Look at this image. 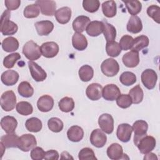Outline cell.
<instances>
[{"mask_svg":"<svg viewBox=\"0 0 160 160\" xmlns=\"http://www.w3.org/2000/svg\"><path fill=\"white\" fill-rule=\"evenodd\" d=\"M11 12L9 10H5L1 17V32L4 36L13 35L18 31V25L9 20Z\"/></svg>","mask_w":160,"mask_h":160,"instance_id":"obj_1","label":"cell"},{"mask_svg":"<svg viewBox=\"0 0 160 160\" xmlns=\"http://www.w3.org/2000/svg\"><path fill=\"white\" fill-rule=\"evenodd\" d=\"M134 143L137 146L140 152L144 154L151 152L156 145L155 138L152 136H148L147 134L136 139H134Z\"/></svg>","mask_w":160,"mask_h":160,"instance_id":"obj_2","label":"cell"},{"mask_svg":"<svg viewBox=\"0 0 160 160\" xmlns=\"http://www.w3.org/2000/svg\"><path fill=\"white\" fill-rule=\"evenodd\" d=\"M22 53L27 59L32 61L38 59L42 55L40 47L32 40L24 44L22 48Z\"/></svg>","mask_w":160,"mask_h":160,"instance_id":"obj_3","label":"cell"},{"mask_svg":"<svg viewBox=\"0 0 160 160\" xmlns=\"http://www.w3.org/2000/svg\"><path fill=\"white\" fill-rule=\"evenodd\" d=\"M102 72L108 77L116 76L119 71V65L117 61L112 58L105 59L101 65Z\"/></svg>","mask_w":160,"mask_h":160,"instance_id":"obj_4","label":"cell"},{"mask_svg":"<svg viewBox=\"0 0 160 160\" xmlns=\"http://www.w3.org/2000/svg\"><path fill=\"white\" fill-rule=\"evenodd\" d=\"M16 105V96L11 91H5L1 96V106L5 111H12Z\"/></svg>","mask_w":160,"mask_h":160,"instance_id":"obj_5","label":"cell"},{"mask_svg":"<svg viewBox=\"0 0 160 160\" xmlns=\"http://www.w3.org/2000/svg\"><path fill=\"white\" fill-rule=\"evenodd\" d=\"M37 144L36 138L31 134H22L19 137L18 148L24 152H28L32 149Z\"/></svg>","mask_w":160,"mask_h":160,"instance_id":"obj_6","label":"cell"},{"mask_svg":"<svg viewBox=\"0 0 160 160\" xmlns=\"http://www.w3.org/2000/svg\"><path fill=\"white\" fill-rule=\"evenodd\" d=\"M141 81L148 89H152L154 88L158 80V75L156 71L151 69H147L144 70L141 74Z\"/></svg>","mask_w":160,"mask_h":160,"instance_id":"obj_7","label":"cell"},{"mask_svg":"<svg viewBox=\"0 0 160 160\" xmlns=\"http://www.w3.org/2000/svg\"><path fill=\"white\" fill-rule=\"evenodd\" d=\"M98 124L101 129L106 134H110L114 130V119L112 116L108 113L101 114L98 119Z\"/></svg>","mask_w":160,"mask_h":160,"instance_id":"obj_8","label":"cell"},{"mask_svg":"<svg viewBox=\"0 0 160 160\" xmlns=\"http://www.w3.org/2000/svg\"><path fill=\"white\" fill-rule=\"evenodd\" d=\"M28 64L31 75L34 81L41 82L46 79L47 73L40 66L32 61H28Z\"/></svg>","mask_w":160,"mask_h":160,"instance_id":"obj_9","label":"cell"},{"mask_svg":"<svg viewBox=\"0 0 160 160\" xmlns=\"http://www.w3.org/2000/svg\"><path fill=\"white\" fill-rule=\"evenodd\" d=\"M35 3L39 6L41 12L45 16H52L56 11V4L54 1L38 0Z\"/></svg>","mask_w":160,"mask_h":160,"instance_id":"obj_10","label":"cell"},{"mask_svg":"<svg viewBox=\"0 0 160 160\" xmlns=\"http://www.w3.org/2000/svg\"><path fill=\"white\" fill-rule=\"evenodd\" d=\"M41 54L46 58H52L59 52V48L58 44L54 41L46 42L42 44L40 47Z\"/></svg>","mask_w":160,"mask_h":160,"instance_id":"obj_11","label":"cell"},{"mask_svg":"<svg viewBox=\"0 0 160 160\" xmlns=\"http://www.w3.org/2000/svg\"><path fill=\"white\" fill-rule=\"evenodd\" d=\"M90 142L91 144L98 148H102L106 143L107 136L100 129H94L90 135Z\"/></svg>","mask_w":160,"mask_h":160,"instance_id":"obj_12","label":"cell"},{"mask_svg":"<svg viewBox=\"0 0 160 160\" xmlns=\"http://www.w3.org/2000/svg\"><path fill=\"white\" fill-rule=\"evenodd\" d=\"M121 94L119 88L114 84L106 85L102 91V96L105 100L114 101Z\"/></svg>","mask_w":160,"mask_h":160,"instance_id":"obj_13","label":"cell"},{"mask_svg":"<svg viewBox=\"0 0 160 160\" xmlns=\"http://www.w3.org/2000/svg\"><path fill=\"white\" fill-rule=\"evenodd\" d=\"M132 132V127L128 123H122L118 126L116 136L118 139L121 141L123 142H127L130 140Z\"/></svg>","mask_w":160,"mask_h":160,"instance_id":"obj_14","label":"cell"},{"mask_svg":"<svg viewBox=\"0 0 160 160\" xmlns=\"http://www.w3.org/2000/svg\"><path fill=\"white\" fill-rule=\"evenodd\" d=\"M122 61L125 66L130 68H135L139 63V52L131 50L123 55Z\"/></svg>","mask_w":160,"mask_h":160,"instance_id":"obj_15","label":"cell"},{"mask_svg":"<svg viewBox=\"0 0 160 160\" xmlns=\"http://www.w3.org/2000/svg\"><path fill=\"white\" fill-rule=\"evenodd\" d=\"M38 109L43 112L50 111L54 106V99L49 95H43L41 96L37 101Z\"/></svg>","mask_w":160,"mask_h":160,"instance_id":"obj_16","label":"cell"},{"mask_svg":"<svg viewBox=\"0 0 160 160\" xmlns=\"http://www.w3.org/2000/svg\"><path fill=\"white\" fill-rule=\"evenodd\" d=\"M102 91V87L100 84L92 83L87 87L86 94L90 100L97 101L101 98Z\"/></svg>","mask_w":160,"mask_h":160,"instance_id":"obj_17","label":"cell"},{"mask_svg":"<svg viewBox=\"0 0 160 160\" xmlns=\"http://www.w3.org/2000/svg\"><path fill=\"white\" fill-rule=\"evenodd\" d=\"M125 154H123L122 146L118 143H112L107 149V155L109 159L112 160L124 159Z\"/></svg>","mask_w":160,"mask_h":160,"instance_id":"obj_18","label":"cell"},{"mask_svg":"<svg viewBox=\"0 0 160 160\" xmlns=\"http://www.w3.org/2000/svg\"><path fill=\"white\" fill-rule=\"evenodd\" d=\"M18 126L16 119L11 116H6L1 120V126L6 133H12Z\"/></svg>","mask_w":160,"mask_h":160,"instance_id":"obj_19","label":"cell"},{"mask_svg":"<svg viewBox=\"0 0 160 160\" xmlns=\"http://www.w3.org/2000/svg\"><path fill=\"white\" fill-rule=\"evenodd\" d=\"M34 26L39 36H48L54 29L53 23L48 20L38 21L34 24Z\"/></svg>","mask_w":160,"mask_h":160,"instance_id":"obj_20","label":"cell"},{"mask_svg":"<svg viewBox=\"0 0 160 160\" xmlns=\"http://www.w3.org/2000/svg\"><path fill=\"white\" fill-rule=\"evenodd\" d=\"M19 78L18 72L14 70H8L1 74V81L6 86H13L17 83Z\"/></svg>","mask_w":160,"mask_h":160,"instance_id":"obj_21","label":"cell"},{"mask_svg":"<svg viewBox=\"0 0 160 160\" xmlns=\"http://www.w3.org/2000/svg\"><path fill=\"white\" fill-rule=\"evenodd\" d=\"M71 9L69 7H62L56 10L54 16L56 21L61 24H67L71 18Z\"/></svg>","mask_w":160,"mask_h":160,"instance_id":"obj_22","label":"cell"},{"mask_svg":"<svg viewBox=\"0 0 160 160\" xmlns=\"http://www.w3.org/2000/svg\"><path fill=\"white\" fill-rule=\"evenodd\" d=\"M104 29L102 21H91L86 27V31L87 34L92 37H96L100 35Z\"/></svg>","mask_w":160,"mask_h":160,"instance_id":"obj_23","label":"cell"},{"mask_svg":"<svg viewBox=\"0 0 160 160\" xmlns=\"http://www.w3.org/2000/svg\"><path fill=\"white\" fill-rule=\"evenodd\" d=\"M132 128L134 132V139H136L147 134L148 124L144 120H138L133 123Z\"/></svg>","mask_w":160,"mask_h":160,"instance_id":"obj_24","label":"cell"},{"mask_svg":"<svg viewBox=\"0 0 160 160\" xmlns=\"http://www.w3.org/2000/svg\"><path fill=\"white\" fill-rule=\"evenodd\" d=\"M90 18L86 16H79L72 22V28L76 32L81 33L84 31L90 22Z\"/></svg>","mask_w":160,"mask_h":160,"instance_id":"obj_25","label":"cell"},{"mask_svg":"<svg viewBox=\"0 0 160 160\" xmlns=\"http://www.w3.org/2000/svg\"><path fill=\"white\" fill-rule=\"evenodd\" d=\"M126 28L128 31L131 33H139L142 29V24L141 19L138 16H132L128 22Z\"/></svg>","mask_w":160,"mask_h":160,"instance_id":"obj_26","label":"cell"},{"mask_svg":"<svg viewBox=\"0 0 160 160\" xmlns=\"http://www.w3.org/2000/svg\"><path fill=\"white\" fill-rule=\"evenodd\" d=\"M72 44L76 50L83 51L88 46V41L82 34L76 32L72 37Z\"/></svg>","mask_w":160,"mask_h":160,"instance_id":"obj_27","label":"cell"},{"mask_svg":"<svg viewBox=\"0 0 160 160\" xmlns=\"http://www.w3.org/2000/svg\"><path fill=\"white\" fill-rule=\"evenodd\" d=\"M67 136L69 140L72 142H79L84 137V131L79 126H72L67 131Z\"/></svg>","mask_w":160,"mask_h":160,"instance_id":"obj_28","label":"cell"},{"mask_svg":"<svg viewBox=\"0 0 160 160\" xmlns=\"http://www.w3.org/2000/svg\"><path fill=\"white\" fill-rule=\"evenodd\" d=\"M19 138V137L14 132L7 133V134L1 136V143L6 148H18Z\"/></svg>","mask_w":160,"mask_h":160,"instance_id":"obj_29","label":"cell"},{"mask_svg":"<svg viewBox=\"0 0 160 160\" xmlns=\"http://www.w3.org/2000/svg\"><path fill=\"white\" fill-rule=\"evenodd\" d=\"M102 11L104 15L107 18H113L117 12V7L115 1H107L102 4Z\"/></svg>","mask_w":160,"mask_h":160,"instance_id":"obj_30","label":"cell"},{"mask_svg":"<svg viewBox=\"0 0 160 160\" xmlns=\"http://www.w3.org/2000/svg\"><path fill=\"white\" fill-rule=\"evenodd\" d=\"M2 48L4 51L8 52L15 51L19 48V42L16 38L10 36L3 39Z\"/></svg>","mask_w":160,"mask_h":160,"instance_id":"obj_31","label":"cell"},{"mask_svg":"<svg viewBox=\"0 0 160 160\" xmlns=\"http://www.w3.org/2000/svg\"><path fill=\"white\" fill-rule=\"evenodd\" d=\"M149 43V38L145 35H141L136 37L133 40L131 50L139 52L142 49L148 46Z\"/></svg>","mask_w":160,"mask_h":160,"instance_id":"obj_32","label":"cell"},{"mask_svg":"<svg viewBox=\"0 0 160 160\" xmlns=\"http://www.w3.org/2000/svg\"><path fill=\"white\" fill-rule=\"evenodd\" d=\"M25 126L27 130L29 132H38L41 130L42 124L39 119L36 117H32L26 120Z\"/></svg>","mask_w":160,"mask_h":160,"instance_id":"obj_33","label":"cell"},{"mask_svg":"<svg viewBox=\"0 0 160 160\" xmlns=\"http://www.w3.org/2000/svg\"><path fill=\"white\" fill-rule=\"evenodd\" d=\"M78 74L79 78L82 81L88 82L93 78L94 70L91 66L86 64L79 68Z\"/></svg>","mask_w":160,"mask_h":160,"instance_id":"obj_34","label":"cell"},{"mask_svg":"<svg viewBox=\"0 0 160 160\" xmlns=\"http://www.w3.org/2000/svg\"><path fill=\"white\" fill-rule=\"evenodd\" d=\"M129 95L131 98L134 104H139L142 102L144 97L143 91L139 84L135 86L129 92Z\"/></svg>","mask_w":160,"mask_h":160,"instance_id":"obj_35","label":"cell"},{"mask_svg":"<svg viewBox=\"0 0 160 160\" xmlns=\"http://www.w3.org/2000/svg\"><path fill=\"white\" fill-rule=\"evenodd\" d=\"M104 29L103 34L107 42L114 41L116 36V28L111 24L107 22L106 21L103 22Z\"/></svg>","mask_w":160,"mask_h":160,"instance_id":"obj_36","label":"cell"},{"mask_svg":"<svg viewBox=\"0 0 160 160\" xmlns=\"http://www.w3.org/2000/svg\"><path fill=\"white\" fill-rule=\"evenodd\" d=\"M18 93L24 98H30L34 94V89L28 81L21 82L18 88Z\"/></svg>","mask_w":160,"mask_h":160,"instance_id":"obj_37","label":"cell"},{"mask_svg":"<svg viewBox=\"0 0 160 160\" xmlns=\"http://www.w3.org/2000/svg\"><path fill=\"white\" fill-rule=\"evenodd\" d=\"M128 11V12L132 16H136L139 13L142 9V4L139 1H122Z\"/></svg>","mask_w":160,"mask_h":160,"instance_id":"obj_38","label":"cell"},{"mask_svg":"<svg viewBox=\"0 0 160 160\" xmlns=\"http://www.w3.org/2000/svg\"><path fill=\"white\" fill-rule=\"evenodd\" d=\"M121 48L118 42L116 41L107 42L106 45V51L109 56L115 58L118 56L121 52Z\"/></svg>","mask_w":160,"mask_h":160,"instance_id":"obj_39","label":"cell"},{"mask_svg":"<svg viewBox=\"0 0 160 160\" xmlns=\"http://www.w3.org/2000/svg\"><path fill=\"white\" fill-rule=\"evenodd\" d=\"M58 106L61 111L64 112H69L73 110L74 108V101L71 98L64 97L59 101Z\"/></svg>","mask_w":160,"mask_h":160,"instance_id":"obj_40","label":"cell"},{"mask_svg":"<svg viewBox=\"0 0 160 160\" xmlns=\"http://www.w3.org/2000/svg\"><path fill=\"white\" fill-rule=\"evenodd\" d=\"M119 81L122 84L129 86L136 82V76L132 72L125 71L121 74Z\"/></svg>","mask_w":160,"mask_h":160,"instance_id":"obj_41","label":"cell"},{"mask_svg":"<svg viewBox=\"0 0 160 160\" xmlns=\"http://www.w3.org/2000/svg\"><path fill=\"white\" fill-rule=\"evenodd\" d=\"M17 112L22 116H28L33 111L32 106L27 101H20L16 104Z\"/></svg>","mask_w":160,"mask_h":160,"instance_id":"obj_42","label":"cell"},{"mask_svg":"<svg viewBox=\"0 0 160 160\" xmlns=\"http://www.w3.org/2000/svg\"><path fill=\"white\" fill-rule=\"evenodd\" d=\"M40 9L36 4L28 5L24 9V16L26 18H35L39 15Z\"/></svg>","mask_w":160,"mask_h":160,"instance_id":"obj_43","label":"cell"},{"mask_svg":"<svg viewBox=\"0 0 160 160\" xmlns=\"http://www.w3.org/2000/svg\"><path fill=\"white\" fill-rule=\"evenodd\" d=\"M49 129L54 132H61L64 127L63 122L58 118H51L48 121Z\"/></svg>","mask_w":160,"mask_h":160,"instance_id":"obj_44","label":"cell"},{"mask_svg":"<svg viewBox=\"0 0 160 160\" xmlns=\"http://www.w3.org/2000/svg\"><path fill=\"white\" fill-rule=\"evenodd\" d=\"M21 55L18 52H14L6 56L3 60V65L6 68L11 69L14 67L15 63L21 59Z\"/></svg>","mask_w":160,"mask_h":160,"instance_id":"obj_45","label":"cell"},{"mask_svg":"<svg viewBox=\"0 0 160 160\" xmlns=\"http://www.w3.org/2000/svg\"><path fill=\"white\" fill-rule=\"evenodd\" d=\"M100 6V2L98 0H84L82 7L88 12L93 13L96 12Z\"/></svg>","mask_w":160,"mask_h":160,"instance_id":"obj_46","label":"cell"},{"mask_svg":"<svg viewBox=\"0 0 160 160\" xmlns=\"http://www.w3.org/2000/svg\"><path fill=\"white\" fill-rule=\"evenodd\" d=\"M132 99L129 94H120L119 97L116 99L117 105L122 109H126L131 106L132 104Z\"/></svg>","mask_w":160,"mask_h":160,"instance_id":"obj_47","label":"cell"},{"mask_svg":"<svg viewBox=\"0 0 160 160\" xmlns=\"http://www.w3.org/2000/svg\"><path fill=\"white\" fill-rule=\"evenodd\" d=\"M148 15L158 24L160 23V8L157 5H151L147 9Z\"/></svg>","mask_w":160,"mask_h":160,"instance_id":"obj_48","label":"cell"},{"mask_svg":"<svg viewBox=\"0 0 160 160\" xmlns=\"http://www.w3.org/2000/svg\"><path fill=\"white\" fill-rule=\"evenodd\" d=\"M78 158L80 160H89V159H97L95 156L94 152L93 150L89 148H82L78 154Z\"/></svg>","mask_w":160,"mask_h":160,"instance_id":"obj_49","label":"cell"},{"mask_svg":"<svg viewBox=\"0 0 160 160\" xmlns=\"http://www.w3.org/2000/svg\"><path fill=\"white\" fill-rule=\"evenodd\" d=\"M133 38L129 35H124L119 41V46L121 49L124 51H127L131 49L132 46Z\"/></svg>","mask_w":160,"mask_h":160,"instance_id":"obj_50","label":"cell"},{"mask_svg":"<svg viewBox=\"0 0 160 160\" xmlns=\"http://www.w3.org/2000/svg\"><path fill=\"white\" fill-rule=\"evenodd\" d=\"M45 152L44 149L39 146L34 147L31 152L30 156L31 158L33 160H41L44 159Z\"/></svg>","mask_w":160,"mask_h":160,"instance_id":"obj_51","label":"cell"},{"mask_svg":"<svg viewBox=\"0 0 160 160\" xmlns=\"http://www.w3.org/2000/svg\"><path fill=\"white\" fill-rule=\"evenodd\" d=\"M4 4L7 9L9 11L17 9L20 4L21 1L19 0H5Z\"/></svg>","mask_w":160,"mask_h":160,"instance_id":"obj_52","label":"cell"},{"mask_svg":"<svg viewBox=\"0 0 160 160\" xmlns=\"http://www.w3.org/2000/svg\"><path fill=\"white\" fill-rule=\"evenodd\" d=\"M59 155L57 151L54 149H51L45 152L44 159L48 160H58L59 159Z\"/></svg>","mask_w":160,"mask_h":160,"instance_id":"obj_53","label":"cell"},{"mask_svg":"<svg viewBox=\"0 0 160 160\" xmlns=\"http://www.w3.org/2000/svg\"><path fill=\"white\" fill-rule=\"evenodd\" d=\"M144 159H158V157L156 156V155L154 153L152 152H149L145 154L144 157Z\"/></svg>","mask_w":160,"mask_h":160,"instance_id":"obj_54","label":"cell"},{"mask_svg":"<svg viewBox=\"0 0 160 160\" xmlns=\"http://www.w3.org/2000/svg\"><path fill=\"white\" fill-rule=\"evenodd\" d=\"M61 159H73V158L71 156V154L68 152L63 151L61 154Z\"/></svg>","mask_w":160,"mask_h":160,"instance_id":"obj_55","label":"cell"}]
</instances>
